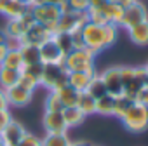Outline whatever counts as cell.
I'll return each mask as SVG.
<instances>
[{
    "mask_svg": "<svg viewBox=\"0 0 148 146\" xmlns=\"http://www.w3.org/2000/svg\"><path fill=\"white\" fill-rule=\"evenodd\" d=\"M132 99H129L127 96H124V94H120V96H117L115 98V104H113V117H117V118H122L124 117V113L132 106Z\"/></svg>",
    "mask_w": 148,
    "mask_h": 146,
    "instance_id": "obj_29",
    "label": "cell"
},
{
    "mask_svg": "<svg viewBox=\"0 0 148 146\" xmlns=\"http://www.w3.org/2000/svg\"><path fill=\"white\" fill-rule=\"evenodd\" d=\"M42 125L45 129V134H63L68 132V127L63 120V115L58 111H45L42 118Z\"/></svg>",
    "mask_w": 148,
    "mask_h": 146,
    "instance_id": "obj_14",
    "label": "cell"
},
{
    "mask_svg": "<svg viewBox=\"0 0 148 146\" xmlns=\"http://www.w3.org/2000/svg\"><path fill=\"white\" fill-rule=\"evenodd\" d=\"M113 104H115V98L110 96V94H106V96L96 99V113L105 115V117L113 115Z\"/></svg>",
    "mask_w": 148,
    "mask_h": 146,
    "instance_id": "obj_26",
    "label": "cell"
},
{
    "mask_svg": "<svg viewBox=\"0 0 148 146\" xmlns=\"http://www.w3.org/2000/svg\"><path fill=\"white\" fill-rule=\"evenodd\" d=\"M54 92L58 94V98L61 99V103H63V106H64V108H70V106H77L79 92H77L75 89H71L68 84H66V85H63L61 89L54 91Z\"/></svg>",
    "mask_w": 148,
    "mask_h": 146,
    "instance_id": "obj_21",
    "label": "cell"
},
{
    "mask_svg": "<svg viewBox=\"0 0 148 146\" xmlns=\"http://www.w3.org/2000/svg\"><path fill=\"white\" fill-rule=\"evenodd\" d=\"M28 11H30V7L25 5L23 2H19V0H7V5L4 9V16L7 19H18L23 14H26Z\"/></svg>",
    "mask_w": 148,
    "mask_h": 146,
    "instance_id": "obj_20",
    "label": "cell"
},
{
    "mask_svg": "<svg viewBox=\"0 0 148 146\" xmlns=\"http://www.w3.org/2000/svg\"><path fill=\"white\" fill-rule=\"evenodd\" d=\"M112 2H115V4H119L120 7H124V9H125V7H129L131 4H134L136 0H112Z\"/></svg>",
    "mask_w": 148,
    "mask_h": 146,
    "instance_id": "obj_39",
    "label": "cell"
},
{
    "mask_svg": "<svg viewBox=\"0 0 148 146\" xmlns=\"http://www.w3.org/2000/svg\"><path fill=\"white\" fill-rule=\"evenodd\" d=\"M0 110H9V103H7V96L4 89H0Z\"/></svg>",
    "mask_w": 148,
    "mask_h": 146,
    "instance_id": "obj_38",
    "label": "cell"
},
{
    "mask_svg": "<svg viewBox=\"0 0 148 146\" xmlns=\"http://www.w3.org/2000/svg\"><path fill=\"white\" fill-rule=\"evenodd\" d=\"M5 33H7V37H14V38H21L23 35H25V26H23V23L19 21V18L18 19H7V25H5V30H4Z\"/></svg>",
    "mask_w": 148,
    "mask_h": 146,
    "instance_id": "obj_30",
    "label": "cell"
},
{
    "mask_svg": "<svg viewBox=\"0 0 148 146\" xmlns=\"http://www.w3.org/2000/svg\"><path fill=\"white\" fill-rule=\"evenodd\" d=\"M71 42H73V49H86L84 44V37H82V30H75L71 31Z\"/></svg>",
    "mask_w": 148,
    "mask_h": 146,
    "instance_id": "obj_34",
    "label": "cell"
},
{
    "mask_svg": "<svg viewBox=\"0 0 148 146\" xmlns=\"http://www.w3.org/2000/svg\"><path fill=\"white\" fill-rule=\"evenodd\" d=\"M5 42H7V33L4 30H0V45H5Z\"/></svg>",
    "mask_w": 148,
    "mask_h": 146,
    "instance_id": "obj_42",
    "label": "cell"
},
{
    "mask_svg": "<svg viewBox=\"0 0 148 146\" xmlns=\"http://www.w3.org/2000/svg\"><path fill=\"white\" fill-rule=\"evenodd\" d=\"M52 31L51 30H47L45 26H42V25H38V23H35L33 26H30L26 31H25V35L21 37V42L23 44H28V45H42L44 42H47L49 38H52Z\"/></svg>",
    "mask_w": 148,
    "mask_h": 146,
    "instance_id": "obj_13",
    "label": "cell"
},
{
    "mask_svg": "<svg viewBox=\"0 0 148 146\" xmlns=\"http://www.w3.org/2000/svg\"><path fill=\"white\" fill-rule=\"evenodd\" d=\"M134 103H138V104H143V106H146V108H148V84L141 87V91L138 92V96H136Z\"/></svg>",
    "mask_w": 148,
    "mask_h": 146,
    "instance_id": "obj_35",
    "label": "cell"
},
{
    "mask_svg": "<svg viewBox=\"0 0 148 146\" xmlns=\"http://www.w3.org/2000/svg\"><path fill=\"white\" fill-rule=\"evenodd\" d=\"M38 54H40V63L42 64H63L64 56H66V54L61 52V49L56 45V42L52 38H49L47 42L38 45Z\"/></svg>",
    "mask_w": 148,
    "mask_h": 146,
    "instance_id": "obj_9",
    "label": "cell"
},
{
    "mask_svg": "<svg viewBox=\"0 0 148 146\" xmlns=\"http://www.w3.org/2000/svg\"><path fill=\"white\" fill-rule=\"evenodd\" d=\"M63 108L64 106H63L61 99L58 98V94L54 91H49V94L45 98V111H58V113H61Z\"/></svg>",
    "mask_w": 148,
    "mask_h": 146,
    "instance_id": "obj_31",
    "label": "cell"
},
{
    "mask_svg": "<svg viewBox=\"0 0 148 146\" xmlns=\"http://www.w3.org/2000/svg\"><path fill=\"white\" fill-rule=\"evenodd\" d=\"M11 120H12V115H11L9 110H0V130L5 129Z\"/></svg>",
    "mask_w": 148,
    "mask_h": 146,
    "instance_id": "obj_36",
    "label": "cell"
},
{
    "mask_svg": "<svg viewBox=\"0 0 148 146\" xmlns=\"http://www.w3.org/2000/svg\"><path fill=\"white\" fill-rule=\"evenodd\" d=\"M89 2H91V7H99V5L106 4L108 0H89Z\"/></svg>",
    "mask_w": 148,
    "mask_h": 146,
    "instance_id": "obj_40",
    "label": "cell"
},
{
    "mask_svg": "<svg viewBox=\"0 0 148 146\" xmlns=\"http://www.w3.org/2000/svg\"><path fill=\"white\" fill-rule=\"evenodd\" d=\"M5 54H7V47H5V45H0V64H2Z\"/></svg>",
    "mask_w": 148,
    "mask_h": 146,
    "instance_id": "obj_41",
    "label": "cell"
},
{
    "mask_svg": "<svg viewBox=\"0 0 148 146\" xmlns=\"http://www.w3.org/2000/svg\"><path fill=\"white\" fill-rule=\"evenodd\" d=\"M18 146H42V139L37 137V136L32 134V132H26L25 137L21 139V143H19Z\"/></svg>",
    "mask_w": 148,
    "mask_h": 146,
    "instance_id": "obj_33",
    "label": "cell"
},
{
    "mask_svg": "<svg viewBox=\"0 0 148 146\" xmlns=\"http://www.w3.org/2000/svg\"><path fill=\"white\" fill-rule=\"evenodd\" d=\"M26 132H28V130H26L18 120L12 118L5 129L0 130V143H2L4 146H18V144L21 143V139L25 137Z\"/></svg>",
    "mask_w": 148,
    "mask_h": 146,
    "instance_id": "obj_8",
    "label": "cell"
},
{
    "mask_svg": "<svg viewBox=\"0 0 148 146\" xmlns=\"http://www.w3.org/2000/svg\"><path fill=\"white\" fill-rule=\"evenodd\" d=\"M89 23L87 12H75V11H66L61 12V18L58 21L56 26V33L58 31H64V33H71L75 30H82L84 25Z\"/></svg>",
    "mask_w": 148,
    "mask_h": 146,
    "instance_id": "obj_6",
    "label": "cell"
},
{
    "mask_svg": "<svg viewBox=\"0 0 148 146\" xmlns=\"http://www.w3.org/2000/svg\"><path fill=\"white\" fill-rule=\"evenodd\" d=\"M86 92H87L89 96H92L94 99H99V98H103V96L108 94V92H106V87H105V84H103V78L98 75V73L91 78V82H89Z\"/></svg>",
    "mask_w": 148,
    "mask_h": 146,
    "instance_id": "obj_23",
    "label": "cell"
},
{
    "mask_svg": "<svg viewBox=\"0 0 148 146\" xmlns=\"http://www.w3.org/2000/svg\"><path fill=\"white\" fill-rule=\"evenodd\" d=\"M66 4L70 11H75V12H87L91 7L89 0H66Z\"/></svg>",
    "mask_w": 148,
    "mask_h": 146,
    "instance_id": "obj_32",
    "label": "cell"
},
{
    "mask_svg": "<svg viewBox=\"0 0 148 146\" xmlns=\"http://www.w3.org/2000/svg\"><path fill=\"white\" fill-rule=\"evenodd\" d=\"M68 84V71L63 64H44L40 85H44L49 91H58L63 85Z\"/></svg>",
    "mask_w": 148,
    "mask_h": 146,
    "instance_id": "obj_4",
    "label": "cell"
},
{
    "mask_svg": "<svg viewBox=\"0 0 148 146\" xmlns=\"http://www.w3.org/2000/svg\"><path fill=\"white\" fill-rule=\"evenodd\" d=\"M19 52H21V57H23V66L25 64H37V63H40V54H38V47L37 45L23 44Z\"/></svg>",
    "mask_w": 148,
    "mask_h": 146,
    "instance_id": "obj_24",
    "label": "cell"
},
{
    "mask_svg": "<svg viewBox=\"0 0 148 146\" xmlns=\"http://www.w3.org/2000/svg\"><path fill=\"white\" fill-rule=\"evenodd\" d=\"M61 115H63V120H64V123H66V127H68V129L77 127V125H80V123L86 120V115H84V113H82L77 106L63 108Z\"/></svg>",
    "mask_w": 148,
    "mask_h": 146,
    "instance_id": "obj_18",
    "label": "cell"
},
{
    "mask_svg": "<svg viewBox=\"0 0 148 146\" xmlns=\"http://www.w3.org/2000/svg\"><path fill=\"white\" fill-rule=\"evenodd\" d=\"M5 96H7V103L9 106H16V108H23L26 104H30L32 98H33V91L21 85L19 82L9 89H5Z\"/></svg>",
    "mask_w": 148,
    "mask_h": 146,
    "instance_id": "obj_10",
    "label": "cell"
},
{
    "mask_svg": "<svg viewBox=\"0 0 148 146\" xmlns=\"http://www.w3.org/2000/svg\"><path fill=\"white\" fill-rule=\"evenodd\" d=\"M119 35V26L115 25H94V23H87L82 28V37H84V44L86 49L91 50L94 56L99 54L101 50L108 49L110 45L115 44Z\"/></svg>",
    "mask_w": 148,
    "mask_h": 146,
    "instance_id": "obj_1",
    "label": "cell"
},
{
    "mask_svg": "<svg viewBox=\"0 0 148 146\" xmlns=\"http://www.w3.org/2000/svg\"><path fill=\"white\" fill-rule=\"evenodd\" d=\"M99 7H101V11H103V14H105L106 21H108V25H115V26L120 25L122 16H124V7H120L119 4L112 2V0H108L106 4H103V5H99Z\"/></svg>",
    "mask_w": 148,
    "mask_h": 146,
    "instance_id": "obj_16",
    "label": "cell"
},
{
    "mask_svg": "<svg viewBox=\"0 0 148 146\" xmlns=\"http://www.w3.org/2000/svg\"><path fill=\"white\" fill-rule=\"evenodd\" d=\"M124 127L132 134H141L148 130V108L138 103H132V106L124 113L120 118Z\"/></svg>",
    "mask_w": 148,
    "mask_h": 146,
    "instance_id": "obj_2",
    "label": "cell"
},
{
    "mask_svg": "<svg viewBox=\"0 0 148 146\" xmlns=\"http://www.w3.org/2000/svg\"><path fill=\"white\" fill-rule=\"evenodd\" d=\"M42 70H44V64L42 63H37V64H25L21 68V77H19V84L35 91L38 85H40V77H42Z\"/></svg>",
    "mask_w": 148,
    "mask_h": 146,
    "instance_id": "obj_12",
    "label": "cell"
},
{
    "mask_svg": "<svg viewBox=\"0 0 148 146\" xmlns=\"http://www.w3.org/2000/svg\"><path fill=\"white\" fill-rule=\"evenodd\" d=\"M19 77L21 73L18 70H11V68H5V66H0V89H9L12 85H16L19 82Z\"/></svg>",
    "mask_w": 148,
    "mask_h": 146,
    "instance_id": "obj_19",
    "label": "cell"
},
{
    "mask_svg": "<svg viewBox=\"0 0 148 146\" xmlns=\"http://www.w3.org/2000/svg\"><path fill=\"white\" fill-rule=\"evenodd\" d=\"M70 146H91L89 143H86V141H71L70 143Z\"/></svg>",
    "mask_w": 148,
    "mask_h": 146,
    "instance_id": "obj_43",
    "label": "cell"
},
{
    "mask_svg": "<svg viewBox=\"0 0 148 146\" xmlns=\"http://www.w3.org/2000/svg\"><path fill=\"white\" fill-rule=\"evenodd\" d=\"M103 78V84L106 87V92L113 98L122 94V78H120V66H110L103 73H99Z\"/></svg>",
    "mask_w": 148,
    "mask_h": 146,
    "instance_id": "obj_11",
    "label": "cell"
},
{
    "mask_svg": "<svg viewBox=\"0 0 148 146\" xmlns=\"http://www.w3.org/2000/svg\"><path fill=\"white\" fill-rule=\"evenodd\" d=\"M52 40L56 42V45L61 49L63 54H68L73 50V42H71V35L70 33H64V31H58L52 35Z\"/></svg>",
    "mask_w": 148,
    "mask_h": 146,
    "instance_id": "obj_27",
    "label": "cell"
},
{
    "mask_svg": "<svg viewBox=\"0 0 148 146\" xmlns=\"http://www.w3.org/2000/svg\"><path fill=\"white\" fill-rule=\"evenodd\" d=\"M66 0H35L33 2V5L32 7H35V5H38V4H51V5H61V4H64Z\"/></svg>",
    "mask_w": 148,
    "mask_h": 146,
    "instance_id": "obj_37",
    "label": "cell"
},
{
    "mask_svg": "<svg viewBox=\"0 0 148 146\" xmlns=\"http://www.w3.org/2000/svg\"><path fill=\"white\" fill-rule=\"evenodd\" d=\"M94 54L87 49H73L64 56V70L68 73L71 71H96L94 68Z\"/></svg>",
    "mask_w": 148,
    "mask_h": 146,
    "instance_id": "obj_3",
    "label": "cell"
},
{
    "mask_svg": "<svg viewBox=\"0 0 148 146\" xmlns=\"http://www.w3.org/2000/svg\"><path fill=\"white\" fill-rule=\"evenodd\" d=\"M94 75L96 71H71L68 73V85L77 92H84Z\"/></svg>",
    "mask_w": 148,
    "mask_h": 146,
    "instance_id": "obj_15",
    "label": "cell"
},
{
    "mask_svg": "<svg viewBox=\"0 0 148 146\" xmlns=\"http://www.w3.org/2000/svg\"><path fill=\"white\" fill-rule=\"evenodd\" d=\"M146 19H148V11H146L145 4L136 0L134 4H131L129 7L124 9V16H122V21L119 26L124 30H129V28H132V26H136Z\"/></svg>",
    "mask_w": 148,
    "mask_h": 146,
    "instance_id": "obj_7",
    "label": "cell"
},
{
    "mask_svg": "<svg viewBox=\"0 0 148 146\" xmlns=\"http://www.w3.org/2000/svg\"><path fill=\"white\" fill-rule=\"evenodd\" d=\"M71 139L68 137L66 132L63 134H45L42 139V146H70Z\"/></svg>",
    "mask_w": 148,
    "mask_h": 146,
    "instance_id": "obj_28",
    "label": "cell"
},
{
    "mask_svg": "<svg viewBox=\"0 0 148 146\" xmlns=\"http://www.w3.org/2000/svg\"><path fill=\"white\" fill-rule=\"evenodd\" d=\"M77 108L87 117V115H92L96 113V99L92 96H89L86 91L84 92H79V99H77Z\"/></svg>",
    "mask_w": 148,
    "mask_h": 146,
    "instance_id": "obj_22",
    "label": "cell"
},
{
    "mask_svg": "<svg viewBox=\"0 0 148 146\" xmlns=\"http://www.w3.org/2000/svg\"><path fill=\"white\" fill-rule=\"evenodd\" d=\"M127 35H129L132 44H136V45H148V19L139 23V25H136V26H132V28H129Z\"/></svg>",
    "mask_w": 148,
    "mask_h": 146,
    "instance_id": "obj_17",
    "label": "cell"
},
{
    "mask_svg": "<svg viewBox=\"0 0 148 146\" xmlns=\"http://www.w3.org/2000/svg\"><path fill=\"white\" fill-rule=\"evenodd\" d=\"M35 23L45 26L47 30H51L52 33H56V26L58 21L61 18V9L58 5H51V4H38L35 7H30Z\"/></svg>",
    "mask_w": 148,
    "mask_h": 146,
    "instance_id": "obj_5",
    "label": "cell"
},
{
    "mask_svg": "<svg viewBox=\"0 0 148 146\" xmlns=\"http://www.w3.org/2000/svg\"><path fill=\"white\" fill-rule=\"evenodd\" d=\"M19 2H23L25 5H28V7H32V5H33V2H35V0H19Z\"/></svg>",
    "mask_w": 148,
    "mask_h": 146,
    "instance_id": "obj_45",
    "label": "cell"
},
{
    "mask_svg": "<svg viewBox=\"0 0 148 146\" xmlns=\"http://www.w3.org/2000/svg\"><path fill=\"white\" fill-rule=\"evenodd\" d=\"M5 5H7V0H0V14H4Z\"/></svg>",
    "mask_w": 148,
    "mask_h": 146,
    "instance_id": "obj_44",
    "label": "cell"
},
{
    "mask_svg": "<svg viewBox=\"0 0 148 146\" xmlns=\"http://www.w3.org/2000/svg\"><path fill=\"white\" fill-rule=\"evenodd\" d=\"M0 66H5V68H11V70H18L21 71L23 68V57H21V52L19 50H7L4 61Z\"/></svg>",
    "mask_w": 148,
    "mask_h": 146,
    "instance_id": "obj_25",
    "label": "cell"
},
{
    "mask_svg": "<svg viewBox=\"0 0 148 146\" xmlns=\"http://www.w3.org/2000/svg\"><path fill=\"white\" fill-rule=\"evenodd\" d=\"M0 146H4V144H2V143H0Z\"/></svg>",
    "mask_w": 148,
    "mask_h": 146,
    "instance_id": "obj_46",
    "label": "cell"
}]
</instances>
